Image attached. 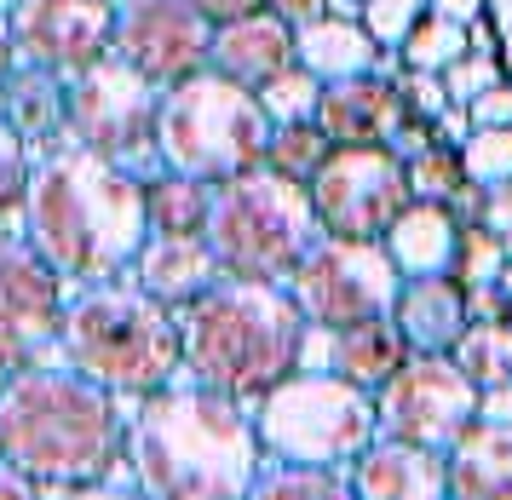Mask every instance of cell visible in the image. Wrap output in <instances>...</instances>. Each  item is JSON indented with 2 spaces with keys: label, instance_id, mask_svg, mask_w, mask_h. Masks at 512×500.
Listing matches in <instances>:
<instances>
[{
  "label": "cell",
  "instance_id": "6da1fadb",
  "mask_svg": "<svg viewBox=\"0 0 512 500\" xmlns=\"http://www.w3.org/2000/svg\"><path fill=\"white\" fill-rule=\"evenodd\" d=\"M18 236L64 288L121 282L127 265L139 259L144 236H150L144 184L127 179L110 161L58 144V150L29 161Z\"/></svg>",
  "mask_w": 512,
  "mask_h": 500
},
{
  "label": "cell",
  "instance_id": "7a4b0ae2",
  "mask_svg": "<svg viewBox=\"0 0 512 500\" xmlns=\"http://www.w3.org/2000/svg\"><path fill=\"white\" fill-rule=\"evenodd\" d=\"M127 409L81 374L35 363L0 380V466H12L41 495H70L87 483H127Z\"/></svg>",
  "mask_w": 512,
  "mask_h": 500
},
{
  "label": "cell",
  "instance_id": "3957f363",
  "mask_svg": "<svg viewBox=\"0 0 512 500\" xmlns=\"http://www.w3.org/2000/svg\"><path fill=\"white\" fill-rule=\"evenodd\" d=\"M121 460L139 500H242L259 472L254 414L179 380L127 409Z\"/></svg>",
  "mask_w": 512,
  "mask_h": 500
},
{
  "label": "cell",
  "instance_id": "277c9868",
  "mask_svg": "<svg viewBox=\"0 0 512 500\" xmlns=\"http://www.w3.org/2000/svg\"><path fill=\"white\" fill-rule=\"evenodd\" d=\"M179 322V374L185 386H202L231 403H259L300 368L305 322L294 299L271 282H213L208 294L173 311Z\"/></svg>",
  "mask_w": 512,
  "mask_h": 500
},
{
  "label": "cell",
  "instance_id": "5b68a950",
  "mask_svg": "<svg viewBox=\"0 0 512 500\" xmlns=\"http://www.w3.org/2000/svg\"><path fill=\"white\" fill-rule=\"evenodd\" d=\"M52 363L81 374L87 386H98L116 403H144V397L185 380L179 374V322H173V311L144 299L127 276L64 294Z\"/></svg>",
  "mask_w": 512,
  "mask_h": 500
},
{
  "label": "cell",
  "instance_id": "8992f818",
  "mask_svg": "<svg viewBox=\"0 0 512 500\" xmlns=\"http://www.w3.org/2000/svg\"><path fill=\"white\" fill-rule=\"evenodd\" d=\"M317 219H311V202H305V184L277 179V173H242L231 184H213L208 202V225H202V242H208L213 265L236 282H271V288H288V276L300 271V259L317 248Z\"/></svg>",
  "mask_w": 512,
  "mask_h": 500
},
{
  "label": "cell",
  "instance_id": "52a82bcc",
  "mask_svg": "<svg viewBox=\"0 0 512 500\" xmlns=\"http://www.w3.org/2000/svg\"><path fill=\"white\" fill-rule=\"evenodd\" d=\"M265 138H271V121L259 115L254 92L231 87L208 69L167 87L162 104H156V161H162V173L196 179L208 190L254 173L265 161Z\"/></svg>",
  "mask_w": 512,
  "mask_h": 500
},
{
  "label": "cell",
  "instance_id": "ba28073f",
  "mask_svg": "<svg viewBox=\"0 0 512 500\" xmlns=\"http://www.w3.org/2000/svg\"><path fill=\"white\" fill-rule=\"evenodd\" d=\"M259 437V460L311 466V472H346L374 437V397L351 391L334 374H288L259 403H248Z\"/></svg>",
  "mask_w": 512,
  "mask_h": 500
},
{
  "label": "cell",
  "instance_id": "9c48e42d",
  "mask_svg": "<svg viewBox=\"0 0 512 500\" xmlns=\"http://www.w3.org/2000/svg\"><path fill=\"white\" fill-rule=\"evenodd\" d=\"M156 104L162 92L150 81H139L116 58H98L64 81V150L110 161L139 184L156 179Z\"/></svg>",
  "mask_w": 512,
  "mask_h": 500
},
{
  "label": "cell",
  "instance_id": "30bf717a",
  "mask_svg": "<svg viewBox=\"0 0 512 500\" xmlns=\"http://www.w3.org/2000/svg\"><path fill=\"white\" fill-rule=\"evenodd\" d=\"M403 276L392 271V259L380 242H334L317 236V248L300 259V271L288 276L282 294L294 299L305 328H363V322H386L397 305Z\"/></svg>",
  "mask_w": 512,
  "mask_h": 500
},
{
  "label": "cell",
  "instance_id": "8fae6325",
  "mask_svg": "<svg viewBox=\"0 0 512 500\" xmlns=\"http://www.w3.org/2000/svg\"><path fill=\"white\" fill-rule=\"evenodd\" d=\"M472 426H478V391L466 386V374L449 357H409L374 391V432L392 443L449 455Z\"/></svg>",
  "mask_w": 512,
  "mask_h": 500
},
{
  "label": "cell",
  "instance_id": "7c38bea8",
  "mask_svg": "<svg viewBox=\"0 0 512 500\" xmlns=\"http://www.w3.org/2000/svg\"><path fill=\"white\" fill-rule=\"evenodd\" d=\"M305 202L317 230L334 242H380L415 196L403 161H392L386 150H328V161L305 184Z\"/></svg>",
  "mask_w": 512,
  "mask_h": 500
},
{
  "label": "cell",
  "instance_id": "4fadbf2b",
  "mask_svg": "<svg viewBox=\"0 0 512 500\" xmlns=\"http://www.w3.org/2000/svg\"><path fill=\"white\" fill-rule=\"evenodd\" d=\"M110 29H116L110 0H6L12 64L58 75V81L110 58Z\"/></svg>",
  "mask_w": 512,
  "mask_h": 500
},
{
  "label": "cell",
  "instance_id": "5bb4252c",
  "mask_svg": "<svg viewBox=\"0 0 512 500\" xmlns=\"http://www.w3.org/2000/svg\"><path fill=\"white\" fill-rule=\"evenodd\" d=\"M208 41L213 29L190 0H127V6H116L110 58L127 64L139 81H150L156 92H167L208 69Z\"/></svg>",
  "mask_w": 512,
  "mask_h": 500
},
{
  "label": "cell",
  "instance_id": "9a60e30c",
  "mask_svg": "<svg viewBox=\"0 0 512 500\" xmlns=\"http://www.w3.org/2000/svg\"><path fill=\"white\" fill-rule=\"evenodd\" d=\"M64 294L70 288L24 248V236L0 230V380L18 368L52 363Z\"/></svg>",
  "mask_w": 512,
  "mask_h": 500
},
{
  "label": "cell",
  "instance_id": "2e32d148",
  "mask_svg": "<svg viewBox=\"0 0 512 500\" xmlns=\"http://www.w3.org/2000/svg\"><path fill=\"white\" fill-rule=\"evenodd\" d=\"M403 363H409V345L392 328V317L363 322V328H340V334H323V328L300 334V374H334V380H346L351 391H369V397Z\"/></svg>",
  "mask_w": 512,
  "mask_h": 500
},
{
  "label": "cell",
  "instance_id": "e0dca14e",
  "mask_svg": "<svg viewBox=\"0 0 512 500\" xmlns=\"http://www.w3.org/2000/svg\"><path fill=\"white\" fill-rule=\"evenodd\" d=\"M409 121L403 98L392 81L380 75H357V81H334L317 92V115L311 127L328 138V150H386V138Z\"/></svg>",
  "mask_w": 512,
  "mask_h": 500
},
{
  "label": "cell",
  "instance_id": "ac0fdd59",
  "mask_svg": "<svg viewBox=\"0 0 512 500\" xmlns=\"http://www.w3.org/2000/svg\"><path fill=\"white\" fill-rule=\"evenodd\" d=\"M127 282L144 299H156L162 311H185L208 294L213 282H225V271L213 265V253L202 236H144L139 259L127 265Z\"/></svg>",
  "mask_w": 512,
  "mask_h": 500
},
{
  "label": "cell",
  "instance_id": "d6986e66",
  "mask_svg": "<svg viewBox=\"0 0 512 500\" xmlns=\"http://www.w3.org/2000/svg\"><path fill=\"white\" fill-rule=\"evenodd\" d=\"M282 69H294V29L277 23L271 12H254V18H236L225 29H213L208 75H219V81H231L242 92H259Z\"/></svg>",
  "mask_w": 512,
  "mask_h": 500
},
{
  "label": "cell",
  "instance_id": "ffe728a7",
  "mask_svg": "<svg viewBox=\"0 0 512 500\" xmlns=\"http://www.w3.org/2000/svg\"><path fill=\"white\" fill-rule=\"evenodd\" d=\"M351 500H449V472L443 455L392 443V437H374L363 455L346 466Z\"/></svg>",
  "mask_w": 512,
  "mask_h": 500
},
{
  "label": "cell",
  "instance_id": "44dd1931",
  "mask_svg": "<svg viewBox=\"0 0 512 500\" xmlns=\"http://www.w3.org/2000/svg\"><path fill=\"white\" fill-rule=\"evenodd\" d=\"M392 328L403 334L409 357H449L466 334V299L455 276H420L403 282L392 305Z\"/></svg>",
  "mask_w": 512,
  "mask_h": 500
},
{
  "label": "cell",
  "instance_id": "7402d4cb",
  "mask_svg": "<svg viewBox=\"0 0 512 500\" xmlns=\"http://www.w3.org/2000/svg\"><path fill=\"white\" fill-rule=\"evenodd\" d=\"M380 248L392 259V271L403 282H420V276H449L455 271V248H461V225L443 213L438 202H409L397 213Z\"/></svg>",
  "mask_w": 512,
  "mask_h": 500
},
{
  "label": "cell",
  "instance_id": "603a6c76",
  "mask_svg": "<svg viewBox=\"0 0 512 500\" xmlns=\"http://www.w3.org/2000/svg\"><path fill=\"white\" fill-rule=\"evenodd\" d=\"M0 121L29 150V161L58 150L64 144V81L58 75H41V69L12 64V75L0 81Z\"/></svg>",
  "mask_w": 512,
  "mask_h": 500
},
{
  "label": "cell",
  "instance_id": "cb8c5ba5",
  "mask_svg": "<svg viewBox=\"0 0 512 500\" xmlns=\"http://www.w3.org/2000/svg\"><path fill=\"white\" fill-rule=\"evenodd\" d=\"M374 64H380V46L363 35L357 18H311L294 29V69H305L317 87L374 75Z\"/></svg>",
  "mask_w": 512,
  "mask_h": 500
},
{
  "label": "cell",
  "instance_id": "d4e9b609",
  "mask_svg": "<svg viewBox=\"0 0 512 500\" xmlns=\"http://www.w3.org/2000/svg\"><path fill=\"white\" fill-rule=\"evenodd\" d=\"M449 500H512V432L472 426V432L443 455Z\"/></svg>",
  "mask_w": 512,
  "mask_h": 500
},
{
  "label": "cell",
  "instance_id": "484cf974",
  "mask_svg": "<svg viewBox=\"0 0 512 500\" xmlns=\"http://www.w3.org/2000/svg\"><path fill=\"white\" fill-rule=\"evenodd\" d=\"M208 202L213 190L196 179H179V173L144 179V225H150V236H202Z\"/></svg>",
  "mask_w": 512,
  "mask_h": 500
},
{
  "label": "cell",
  "instance_id": "4316f807",
  "mask_svg": "<svg viewBox=\"0 0 512 500\" xmlns=\"http://www.w3.org/2000/svg\"><path fill=\"white\" fill-rule=\"evenodd\" d=\"M449 363L466 374V386L472 391L512 386V328L507 322H472L461 340H455Z\"/></svg>",
  "mask_w": 512,
  "mask_h": 500
},
{
  "label": "cell",
  "instance_id": "83f0119b",
  "mask_svg": "<svg viewBox=\"0 0 512 500\" xmlns=\"http://www.w3.org/2000/svg\"><path fill=\"white\" fill-rule=\"evenodd\" d=\"M242 500H351V483L346 472H311V466L259 460V472Z\"/></svg>",
  "mask_w": 512,
  "mask_h": 500
},
{
  "label": "cell",
  "instance_id": "f1b7e54d",
  "mask_svg": "<svg viewBox=\"0 0 512 500\" xmlns=\"http://www.w3.org/2000/svg\"><path fill=\"white\" fill-rule=\"evenodd\" d=\"M328 161V138L311 127V121H300V127H271V138H265V173H277V179H294V184H311V173Z\"/></svg>",
  "mask_w": 512,
  "mask_h": 500
},
{
  "label": "cell",
  "instance_id": "f546056e",
  "mask_svg": "<svg viewBox=\"0 0 512 500\" xmlns=\"http://www.w3.org/2000/svg\"><path fill=\"white\" fill-rule=\"evenodd\" d=\"M455 58H466V29L438 23V18H420L415 29H409V41L397 46V64L420 69V75H443Z\"/></svg>",
  "mask_w": 512,
  "mask_h": 500
},
{
  "label": "cell",
  "instance_id": "4dcf8cb0",
  "mask_svg": "<svg viewBox=\"0 0 512 500\" xmlns=\"http://www.w3.org/2000/svg\"><path fill=\"white\" fill-rule=\"evenodd\" d=\"M317 92L323 87H317L305 69H282V75H271V81L254 92V104L271 127H300V121L317 115Z\"/></svg>",
  "mask_w": 512,
  "mask_h": 500
},
{
  "label": "cell",
  "instance_id": "1f68e13d",
  "mask_svg": "<svg viewBox=\"0 0 512 500\" xmlns=\"http://www.w3.org/2000/svg\"><path fill=\"white\" fill-rule=\"evenodd\" d=\"M455 161H461V179L478 184V190L512 184V127L507 133H466V144L455 150Z\"/></svg>",
  "mask_w": 512,
  "mask_h": 500
},
{
  "label": "cell",
  "instance_id": "d6a6232c",
  "mask_svg": "<svg viewBox=\"0 0 512 500\" xmlns=\"http://www.w3.org/2000/svg\"><path fill=\"white\" fill-rule=\"evenodd\" d=\"M507 271V253H501V242L489 236V230L478 225H461V248H455V282L461 288H495V276Z\"/></svg>",
  "mask_w": 512,
  "mask_h": 500
},
{
  "label": "cell",
  "instance_id": "836d02e7",
  "mask_svg": "<svg viewBox=\"0 0 512 500\" xmlns=\"http://www.w3.org/2000/svg\"><path fill=\"white\" fill-rule=\"evenodd\" d=\"M420 18H426V0H363V12H357L363 35H369L380 52H397Z\"/></svg>",
  "mask_w": 512,
  "mask_h": 500
},
{
  "label": "cell",
  "instance_id": "e575fe53",
  "mask_svg": "<svg viewBox=\"0 0 512 500\" xmlns=\"http://www.w3.org/2000/svg\"><path fill=\"white\" fill-rule=\"evenodd\" d=\"M403 179H409V196L415 202H449L455 196V184H461V161H455V150H443V144H432L426 156H415L409 167H403Z\"/></svg>",
  "mask_w": 512,
  "mask_h": 500
},
{
  "label": "cell",
  "instance_id": "d590c367",
  "mask_svg": "<svg viewBox=\"0 0 512 500\" xmlns=\"http://www.w3.org/2000/svg\"><path fill=\"white\" fill-rule=\"evenodd\" d=\"M24 190H29V150L0 121V230H18V219H24Z\"/></svg>",
  "mask_w": 512,
  "mask_h": 500
},
{
  "label": "cell",
  "instance_id": "8d00e7d4",
  "mask_svg": "<svg viewBox=\"0 0 512 500\" xmlns=\"http://www.w3.org/2000/svg\"><path fill=\"white\" fill-rule=\"evenodd\" d=\"M438 81H443V98H449L455 110H466L478 92H489L495 81H507V75H501V58H478V52H466V58H455V64L443 69Z\"/></svg>",
  "mask_w": 512,
  "mask_h": 500
},
{
  "label": "cell",
  "instance_id": "74e56055",
  "mask_svg": "<svg viewBox=\"0 0 512 500\" xmlns=\"http://www.w3.org/2000/svg\"><path fill=\"white\" fill-rule=\"evenodd\" d=\"M397 98H403V110H409V121H438L443 110H449V98H443V81L438 75H420V69H397L392 75Z\"/></svg>",
  "mask_w": 512,
  "mask_h": 500
},
{
  "label": "cell",
  "instance_id": "f35d334b",
  "mask_svg": "<svg viewBox=\"0 0 512 500\" xmlns=\"http://www.w3.org/2000/svg\"><path fill=\"white\" fill-rule=\"evenodd\" d=\"M466 127L472 133H507L512 127V81H495L489 92H478L466 104Z\"/></svg>",
  "mask_w": 512,
  "mask_h": 500
},
{
  "label": "cell",
  "instance_id": "ab89813d",
  "mask_svg": "<svg viewBox=\"0 0 512 500\" xmlns=\"http://www.w3.org/2000/svg\"><path fill=\"white\" fill-rule=\"evenodd\" d=\"M432 144H438V138H432V127H426V121H403V127H397V133L386 138V156L409 167V161H415V156H426Z\"/></svg>",
  "mask_w": 512,
  "mask_h": 500
},
{
  "label": "cell",
  "instance_id": "60d3db41",
  "mask_svg": "<svg viewBox=\"0 0 512 500\" xmlns=\"http://www.w3.org/2000/svg\"><path fill=\"white\" fill-rule=\"evenodd\" d=\"M478 230H489L495 242L512 230V184H495L484 190V207H478Z\"/></svg>",
  "mask_w": 512,
  "mask_h": 500
},
{
  "label": "cell",
  "instance_id": "b9f144b4",
  "mask_svg": "<svg viewBox=\"0 0 512 500\" xmlns=\"http://www.w3.org/2000/svg\"><path fill=\"white\" fill-rule=\"evenodd\" d=\"M478 426L512 432V386H489V391H478Z\"/></svg>",
  "mask_w": 512,
  "mask_h": 500
},
{
  "label": "cell",
  "instance_id": "7bdbcfd3",
  "mask_svg": "<svg viewBox=\"0 0 512 500\" xmlns=\"http://www.w3.org/2000/svg\"><path fill=\"white\" fill-rule=\"evenodd\" d=\"M190 6L202 12V23H208V29H225V23L254 18V12H259V0H190Z\"/></svg>",
  "mask_w": 512,
  "mask_h": 500
},
{
  "label": "cell",
  "instance_id": "ee69618b",
  "mask_svg": "<svg viewBox=\"0 0 512 500\" xmlns=\"http://www.w3.org/2000/svg\"><path fill=\"white\" fill-rule=\"evenodd\" d=\"M461 299H466V328H472V322H501L507 317V299L495 294V288H461Z\"/></svg>",
  "mask_w": 512,
  "mask_h": 500
},
{
  "label": "cell",
  "instance_id": "f6af8a7d",
  "mask_svg": "<svg viewBox=\"0 0 512 500\" xmlns=\"http://www.w3.org/2000/svg\"><path fill=\"white\" fill-rule=\"evenodd\" d=\"M426 18L455 23V29H472V23L484 18V0H426Z\"/></svg>",
  "mask_w": 512,
  "mask_h": 500
},
{
  "label": "cell",
  "instance_id": "bcb514c9",
  "mask_svg": "<svg viewBox=\"0 0 512 500\" xmlns=\"http://www.w3.org/2000/svg\"><path fill=\"white\" fill-rule=\"evenodd\" d=\"M259 12H271L277 23H288V29H300V23L323 18V0H259Z\"/></svg>",
  "mask_w": 512,
  "mask_h": 500
},
{
  "label": "cell",
  "instance_id": "7dc6e473",
  "mask_svg": "<svg viewBox=\"0 0 512 500\" xmlns=\"http://www.w3.org/2000/svg\"><path fill=\"white\" fill-rule=\"evenodd\" d=\"M466 133H472V127H466V110H455V104H449V110H443L438 121H432V138H438L443 150H461Z\"/></svg>",
  "mask_w": 512,
  "mask_h": 500
},
{
  "label": "cell",
  "instance_id": "c3c4849f",
  "mask_svg": "<svg viewBox=\"0 0 512 500\" xmlns=\"http://www.w3.org/2000/svg\"><path fill=\"white\" fill-rule=\"evenodd\" d=\"M52 500H139L133 483H87V489H70V495H52Z\"/></svg>",
  "mask_w": 512,
  "mask_h": 500
},
{
  "label": "cell",
  "instance_id": "681fc988",
  "mask_svg": "<svg viewBox=\"0 0 512 500\" xmlns=\"http://www.w3.org/2000/svg\"><path fill=\"white\" fill-rule=\"evenodd\" d=\"M0 500H47V495H41L35 483H24L12 466H0Z\"/></svg>",
  "mask_w": 512,
  "mask_h": 500
},
{
  "label": "cell",
  "instance_id": "f907efd6",
  "mask_svg": "<svg viewBox=\"0 0 512 500\" xmlns=\"http://www.w3.org/2000/svg\"><path fill=\"white\" fill-rule=\"evenodd\" d=\"M466 52H478V58H495V29H489L484 18L466 29Z\"/></svg>",
  "mask_w": 512,
  "mask_h": 500
},
{
  "label": "cell",
  "instance_id": "816d5d0a",
  "mask_svg": "<svg viewBox=\"0 0 512 500\" xmlns=\"http://www.w3.org/2000/svg\"><path fill=\"white\" fill-rule=\"evenodd\" d=\"M12 75V41H6V6H0V81Z\"/></svg>",
  "mask_w": 512,
  "mask_h": 500
},
{
  "label": "cell",
  "instance_id": "f5cc1de1",
  "mask_svg": "<svg viewBox=\"0 0 512 500\" xmlns=\"http://www.w3.org/2000/svg\"><path fill=\"white\" fill-rule=\"evenodd\" d=\"M495 294H501V299H507V305H512V265H507V271H501V276H495Z\"/></svg>",
  "mask_w": 512,
  "mask_h": 500
},
{
  "label": "cell",
  "instance_id": "db71d44e",
  "mask_svg": "<svg viewBox=\"0 0 512 500\" xmlns=\"http://www.w3.org/2000/svg\"><path fill=\"white\" fill-rule=\"evenodd\" d=\"M501 253H507V265H512V230H507V236H501Z\"/></svg>",
  "mask_w": 512,
  "mask_h": 500
},
{
  "label": "cell",
  "instance_id": "11a10c76",
  "mask_svg": "<svg viewBox=\"0 0 512 500\" xmlns=\"http://www.w3.org/2000/svg\"><path fill=\"white\" fill-rule=\"evenodd\" d=\"M501 322H507V328H512V305H507V317H501Z\"/></svg>",
  "mask_w": 512,
  "mask_h": 500
},
{
  "label": "cell",
  "instance_id": "9f6ffc18",
  "mask_svg": "<svg viewBox=\"0 0 512 500\" xmlns=\"http://www.w3.org/2000/svg\"><path fill=\"white\" fill-rule=\"evenodd\" d=\"M351 6H357V12H363V0H351Z\"/></svg>",
  "mask_w": 512,
  "mask_h": 500
},
{
  "label": "cell",
  "instance_id": "6f0895ef",
  "mask_svg": "<svg viewBox=\"0 0 512 500\" xmlns=\"http://www.w3.org/2000/svg\"><path fill=\"white\" fill-rule=\"evenodd\" d=\"M110 6H127V0H110Z\"/></svg>",
  "mask_w": 512,
  "mask_h": 500
},
{
  "label": "cell",
  "instance_id": "680465c9",
  "mask_svg": "<svg viewBox=\"0 0 512 500\" xmlns=\"http://www.w3.org/2000/svg\"><path fill=\"white\" fill-rule=\"evenodd\" d=\"M0 6H6V0H0Z\"/></svg>",
  "mask_w": 512,
  "mask_h": 500
}]
</instances>
